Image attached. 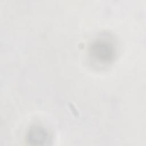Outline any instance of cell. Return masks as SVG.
I'll return each mask as SVG.
<instances>
[{
    "instance_id": "1",
    "label": "cell",
    "mask_w": 146,
    "mask_h": 146,
    "mask_svg": "<svg viewBox=\"0 0 146 146\" xmlns=\"http://www.w3.org/2000/svg\"><path fill=\"white\" fill-rule=\"evenodd\" d=\"M91 53L98 60L106 62L112 59L113 49L110 43L100 40L93 44L91 47Z\"/></svg>"
},
{
    "instance_id": "2",
    "label": "cell",
    "mask_w": 146,
    "mask_h": 146,
    "mask_svg": "<svg viewBox=\"0 0 146 146\" xmlns=\"http://www.w3.org/2000/svg\"><path fill=\"white\" fill-rule=\"evenodd\" d=\"M31 144H42L47 141L48 136L46 131L41 127H36L29 132L27 137Z\"/></svg>"
}]
</instances>
